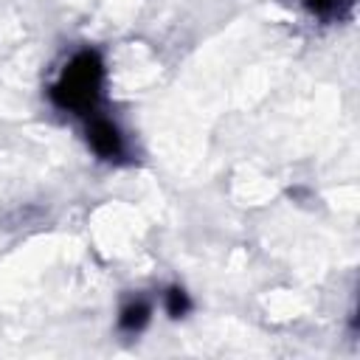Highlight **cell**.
<instances>
[{
  "label": "cell",
  "instance_id": "obj_5",
  "mask_svg": "<svg viewBox=\"0 0 360 360\" xmlns=\"http://www.w3.org/2000/svg\"><path fill=\"white\" fill-rule=\"evenodd\" d=\"M304 3H307V8L315 11V14H332L340 0H304Z\"/></svg>",
  "mask_w": 360,
  "mask_h": 360
},
{
  "label": "cell",
  "instance_id": "obj_2",
  "mask_svg": "<svg viewBox=\"0 0 360 360\" xmlns=\"http://www.w3.org/2000/svg\"><path fill=\"white\" fill-rule=\"evenodd\" d=\"M87 141L90 146L101 155V158H118L124 152V143H121V135L118 129L110 124V121H93L87 127Z\"/></svg>",
  "mask_w": 360,
  "mask_h": 360
},
{
  "label": "cell",
  "instance_id": "obj_3",
  "mask_svg": "<svg viewBox=\"0 0 360 360\" xmlns=\"http://www.w3.org/2000/svg\"><path fill=\"white\" fill-rule=\"evenodd\" d=\"M146 318H149V307H146L143 301H135V304L124 307L118 323H121V329H127V332H138V329L146 323Z\"/></svg>",
  "mask_w": 360,
  "mask_h": 360
},
{
  "label": "cell",
  "instance_id": "obj_4",
  "mask_svg": "<svg viewBox=\"0 0 360 360\" xmlns=\"http://www.w3.org/2000/svg\"><path fill=\"white\" fill-rule=\"evenodd\" d=\"M188 307H191V301H188L186 290H180V287H172V290L166 292V309H169V315H172V318H180V315H186V312H188Z\"/></svg>",
  "mask_w": 360,
  "mask_h": 360
},
{
  "label": "cell",
  "instance_id": "obj_1",
  "mask_svg": "<svg viewBox=\"0 0 360 360\" xmlns=\"http://www.w3.org/2000/svg\"><path fill=\"white\" fill-rule=\"evenodd\" d=\"M101 79H104V65L93 51L79 53L62 73V79L53 84L51 96L59 107L65 110H90L101 93Z\"/></svg>",
  "mask_w": 360,
  "mask_h": 360
}]
</instances>
